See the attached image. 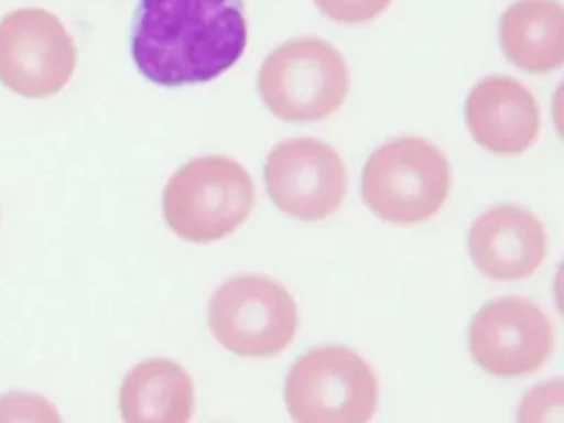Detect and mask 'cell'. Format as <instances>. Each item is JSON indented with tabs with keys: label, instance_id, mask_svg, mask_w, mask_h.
<instances>
[{
	"label": "cell",
	"instance_id": "30bf717a",
	"mask_svg": "<svg viewBox=\"0 0 564 423\" xmlns=\"http://www.w3.org/2000/svg\"><path fill=\"white\" fill-rule=\"evenodd\" d=\"M468 250L475 267L490 280H524L546 258V230L528 208L497 205L471 224Z\"/></svg>",
	"mask_w": 564,
	"mask_h": 423
},
{
	"label": "cell",
	"instance_id": "5bb4252c",
	"mask_svg": "<svg viewBox=\"0 0 564 423\" xmlns=\"http://www.w3.org/2000/svg\"><path fill=\"white\" fill-rule=\"evenodd\" d=\"M518 423H564L563 380L531 387L518 409Z\"/></svg>",
	"mask_w": 564,
	"mask_h": 423
},
{
	"label": "cell",
	"instance_id": "ba28073f",
	"mask_svg": "<svg viewBox=\"0 0 564 423\" xmlns=\"http://www.w3.org/2000/svg\"><path fill=\"white\" fill-rule=\"evenodd\" d=\"M263 177L273 204L305 221L338 212L348 191L341 155L315 138L280 142L267 158Z\"/></svg>",
	"mask_w": 564,
	"mask_h": 423
},
{
	"label": "cell",
	"instance_id": "7a4b0ae2",
	"mask_svg": "<svg viewBox=\"0 0 564 423\" xmlns=\"http://www.w3.org/2000/svg\"><path fill=\"white\" fill-rule=\"evenodd\" d=\"M451 181V165L442 149L409 135L384 142L372 152L362 169V198L381 220L415 225L441 210Z\"/></svg>",
	"mask_w": 564,
	"mask_h": 423
},
{
	"label": "cell",
	"instance_id": "6da1fadb",
	"mask_svg": "<svg viewBox=\"0 0 564 423\" xmlns=\"http://www.w3.org/2000/svg\"><path fill=\"white\" fill-rule=\"evenodd\" d=\"M247 42L243 0H141L131 29L134 65L166 88L219 78Z\"/></svg>",
	"mask_w": 564,
	"mask_h": 423
},
{
	"label": "cell",
	"instance_id": "9a60e30c",
	"mask_svg": "<svg viewBox=\"0 0 564 423\" xmlns=\"http://www.w3.org/2000/svg\"><path fill=\"white\" fill-rule=\"evenodd\" d=\"M0 423H64L57 406L41 393L0 395Z\"/></svg>",
	"mask_w": 564,
	"mask_h": 423
},
{
	"label": "cell",
	"instance_id": "3957f363",
	"mask_svg": "<svg viewBox=\"0 0 564 423\" xmlns=\"http://www.w3.org/2000/svg\"><path fill=\"white\" fill-rule=\"evenodd\" d=\"M164 218L174 234L194 243L223 240L252 214L256 187L247 169L227 155L184 164L164 191Z\"/></svg>",
	"mask_w": 564,
	"mask_h": 423
},
{
	"label": "cell",
	"instance_id": "9c48e42d",
	"mask_svg": "<svg viewBox=\"0 0 564 423\" xmlns=\"http://www.w3.org/2000/svg\"><path fill=\"white\" fill-rule=\"evenodd\" d=\"M468 346L475 362L491 376H527L546 362L554 346V330L550 317L534 301L498 297L475 314Z\"/></svg>",
	"mask_w": 564,
	"mask_h": 423
},
{
	"label": "cell",
	"instance_id": "4fadbf2b",
	"mask_svg": "<svg viewBox=\"0 0 564 423\" xmlns=\"http://www.w3.org/2000/svg\"><path fill=\"white\" fill-rule=\"evenodd\" d=\"M564 10L557 0H518L501 15L505 56L523 72L544 75L563 65Z\"/></svg>",
	"mask_w": 564,
	"mask_h": 423
},
{
	"label": "cell",
	"instance_id": "8fae6325",
	"mask_svg": "<svg viewBox=\"0 0 564 423\" xmlns=\"http://www.w3.org/2000/svg\"><path fill=\"white\" fill-rule=\"evenodd\" d=\"M465 119L475 141L495 154H523L540 135L536 98L510 76H488L477 83L465 102Z\"/></svg>",
	"mask_w": 564,
	"mask_h": 423
},
{
	"label": "cell",
	"instance_id": "277c9868",
	"mask_svg": "<svg viewBox=\"0 0 564 423\" xmlns=\"http://www.w3.org/2000/svg\"><path fill=\"white\" fill-rule=\"evenodd\" d=\"M351 88L348 63L336 46L316 36L290 40L270 53L259 75L269 111L286 122L335 115Z\"/></svg>",
	"mask_w": 564,
	"mask_h": 423
},
{
	"label": "cell",
	"instance_id": "8992f818",
	"mask_svg": "<svg viewBox=\"0 0 564 423\" xmlns=\"http://www.w3.org/2000/svg\"><path fill=\"white\" fill-rule=\"evenodd\" d=\"M214 337L240 357H272L293 343L299 310L279 281L247 274L230 278L209 303Z\"/></svg>",
	"mask_w": 564,
	"mask_h": 423
},
{
	"label": "cell",
	"instance_id": "2e32d148",
	"mask_svg": "<svg viewBox=\"0 0 564 423\" xmlns=\"http://www.w3.org/2000/svg\"><path fill=\"white\" fill-rule=\"evenodd\" d=\"M319 12L341 23H365L378 19L392 0H315Z\"/></svg>",
	"mask_w": 564,
	"mask_h": 423
},
{
	"label": "cell",
	"instance_id": "5b68a950",
	"mask_svg": "<svg viewBox=\"0 0 564 423\" xmlns=\"http://www.w3.org/2000/svg\"><path fill=\"white\" fill-rule=\"evenodd\" d=\"M378 397L375 370L345 346L308 350L286 376V409L295 423H368Z\"/></svg>",
	"mask_w": 564,
	"mask_h": 423
},
{
	"label": "cell",
	"instance_id": "52a82bcc",
	"mask_svg": "<svg viewBox=\"0 0 564 423\" xmlns=\"http://www.w3.org/2000/svg\"><path fill=\"white\" fill-rule=\"evenodd\" d=\"M77 66V48L54 13L21 9L0 22V82L29 98L65 88Z\"/></svg>",
	"mask_w": 564,
	"mask_h": 423
},
{
	"label": "cell",
	"instance_id": "7c38bea8",
	"mask_svg": "<svg viewBox=\"0 0 564 423\" xmlns=\"http://www.w3.org/2000/svg\"><path fill=\"white\" fill-rule=\"evenodd\" d=\"M194 383L183 366L170 359H148L124 377L120 392L124 423H189Z\"/></svg>",
	"mask_w": 564,
	"mask_h": 423
}]
</instances>
